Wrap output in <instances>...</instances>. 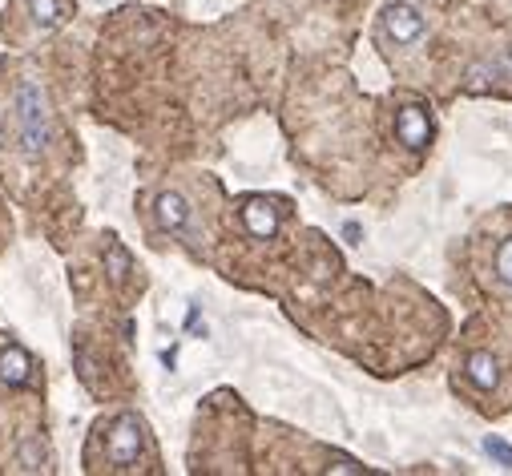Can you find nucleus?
<instances>
[{
  "mask_svg": "<svg viewBox=\"0 0 512 476\" xmlns=\"http://www.w3.org/2000/svg\"><path fill=\"white\" fill-rule=\"evenodd\" d=\"M105 259H109V275L121 283L125 275H130V255H125L121 251V243H113V238H109V243H105Z\"/></svg>",
  "mask_w": 512,
  "mask_h": 476,
  "instance_id": "10",
  "label": "nucleus"
},
{
  "mask_svg": "<svg viewBox=\"0 0 512 476\" xmlns=\"http://www.w3.org/2000/svg\"><path fill=\"white\" fill-rule=\"evenodd\" d=\"M383 33H388L396 45H416L424 37V17L412 5H392L383 13Z\"/></svg>",
  "mask_w": 512,
  "mask_h": 476,
  "instance_id": "3",
  "label": "nucleus"
},
{
  "mask_svg": "<svg viewBox=\"0 0 512 476\" xmlns=\"http://www.w3.org/2000/svg\"><path fill=\"white\" fill-rule=\"evenodd\" d=\"M396 134H400V142H404V146H428V138H432V122H428V113H424L420 105L400 109V117H396Z\"/></svg>",
  "mask_w": 512,
  "mask_h": 476,
  "instance_id": "5",
  "label": "nucleus"
},
{
  "mask_svg": "<svg viewBox=\"0 0 512 476\" xmlns=\"http://www.w3.org/2000/svg\"><path fill=\"white\" fill-rule=\"evenodd\" d=\"M468 380H472L480 392H492V388H496L500 372H496V360H492L488 351H476V355H468Z\"/></svg>",
  "mask_w": 512,
  "mask_h": 476,
  "instance_id": "8",
  "label": "nucleus"
},
{
  "mask_svg": "<svg viewBox=\"0 0 512 476\" xmlns=\"http://www.w3.org/2000/svg\"><path fill=\"white\" fill-rule=\"evenodd\" d=\"M484 448H488V452H492V456H496L504 468H512V448H508L504 440H492V436H488V444H484Z\"/></svg>",
  "mask_w": 512,
  "mask_h": 476,
  "instance_id": "12",
  "label": "nucleus"
},
{
  "mask_svg": "<svg viewBox=\"0 0 512 476\" xmlns=\"http://www.w3.org/2000/svg\"><path fill=\"white\" fill-rule=\"evenodd\" d=\"M496 279L512 291V238H504V243L496 247Z\"/></svg>",
  "mask_w": 512,
  "mask_h": 476,
  "instance_id": "11",
  "label": "nucleus"
},
{
  "mask_svg": "<svg viewBox=\"0 0 512 476\" xmlns=\"http://www.w3.org/2000/svg\"><path fill=\"white\" fill-rule=\"evenodd\" d=\"M105 452L117 468H130L138 464V452H142V420L138 416H117L113 428H109V440H105Z\"/></svg>",
  "mask_w": 512,
  "mask_h": 476,
  "instance_id": "2",
  "label": "nucleus"
},
{
  "mask_svg": "<svg viewBox=\"0 0 512 476\" xmlns=\"http://www.w3.org/2000/svg\"><path fill=\"white\" fill-rule=\"evenodd\" d=\"M29 13H33V21L41 25V29H53V25H61V5L57 0H29Z\"/></svg>",
  "mask_w": 512,
  "mask_h": 476,
  "instance_id": "9",
  "label": "nucleus"
},
{
  "mask_svg": "<svg viewBox=\"0 0 512 476\" xmlns=\"http://www.w3.org/2000/svg\"><path fill=\"white\" fill-rule=\"evenodd\" d=\"M29 372H33V364H29V355L21 347H5V351H0V380H5V384H25Z\"/></svg>",
  "mask_w": 512,
  "mask_h": 476,
  "instance_id": "7",
  "label": "nucleus"
},
{
  "mask_svg": "<svg viewBox=\"0 0 512 476\" xmlns=\"http://www.w3.org/2000/svg\"><path fill=\"white\" fill-rule=\"evenodd\" d=\"M242 222H246V230H250L254 238H271V234L279 230V214H275V206L263 202V198H250V202L242 206Z\"/></svg>",
  "mask_w": 512,
  "mask_h": 476,
  "instance_id": "6",
  "label": "nucleus"
},
{
  "mask_svg": "<svg viewBox=\"0 0 512 476\" xmlns=\"http://www.w3.org/2000/svg\"><path fill=\"white\" fill-rule=\"evenodd\" d=\"M13 126H17L21 150L37 158L49 142V105H45V89L29 77H21L13 89Z\"/></svg>",
  "mask_w": 512,
  "mask_h": 476,
  "instance_id": "1",
  "label": "nucleus"
},
{
  "mask_svg": "<svg viewBox=\"0 0 512 476\" xmlns=\"http://www.w3.org/2000/svg\"><path fill=\"white\" fill-rule=\"evenodd\" d=\"M158 226L170 234H190V202L178 190L158 194Z\"/></svg>",
  "mask_w": 512,
  "mask_h": 476,
  "instance_id": "4",
  "label": "nucleus"
}]
</instances>
